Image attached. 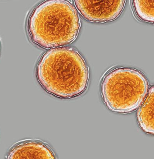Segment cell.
<instances>
[{
	"label": "cell",
	"instance_id": "1",
	"mask_svg": "<svg viewBox=\"0 0 154 159\" xmlns=\"http://www.w3.org/2000/svg\"><path fill=\"white\" fill-rule=\"evenodd\" d=\"M36 74L44 89L61 98L82 94L89 79L85 60L71 48H52L46 52L37 64Z\"/></svg>",
	"mask_w": 154,
	"mask_h": 159
},
{
	"label": "cell",
	"instance_id": "2",
	"mask_svg": "<svg viewBox=\"0 0 154 159\" xmlns=\"http://www.w3.org/2000/svg\"><path fill=\"white\" fill-rule=\"evenodd\" d=\"M80 27L77 11L67 0L44 1L34 9L28 23L32 41L45 48L72 43Z\"/></svg>",
	"mask_w": 154,
	"mask_h": 159
},
{
	"label": "cell",
	"instance_id": "3",
	"mask_svg": "<svg viewBox=\"0 0 154 159\" xmlns=\"http://www.w3.org/2000/svg\"><path fill=\"white\" fill-rule=\"evenodd\" d=\"M148 85L144 75L136 70L117 68L105 75L101 84L104 103L110 110L131 113L139 108L147 93Z\"/></svg>",
	"mask_w": 154,
	"mask_h": 159
},
{
	"label": "cell",
	"instance_id": "4",
	"mask_svg": "<svg viewBox=\"0 0 154 159\" xmlns=\"http://www.w3.org/2000/svg\"><path fill=\"white\" fill-rule=\"evenodd\" d=\"M126 0H74L78 11L85 19L105 23L116 20L124 9Z\"/></svg>",
	"mask_w": 154,
	"mask_h": 159
},
{
	"label": "cell",
	"instance_id": "5",
	"mask_svg": "<svg viewBox=\"0 0 154 159\" xmlns=\"http://www.w3.org/2000/svg\"><path fill=\"white\" fill-rule=\"evenodd\" d=\"M8 159H54L51 150L40 142H22L12 148Z\"/></svg>",
	"mask_w": 154,
	"mask_h": 159
},
{
	"label": "cell",
	"instance_id": "6",
	"mask_svg": "<svg viewBox=\"0 0 154 159\" xmlns=\"http://www.w3.org/2000/svg\"><path fill=\"white\" fill-rule=\"evenodd\" d=\"M137 117L143 131L154 135V86L150 88L143 103L137 112Z\"/></svg>",
	"mask_w": 154,
	"mask_h": 159
},
{
	"label": "cell",
	"instance_id": "7",
	"mask_svg": "<svg viewBox=\"0 0 154 159\" xmlns=\"http://www.w3.org/2000/svg\"><path fill=\"white\" fill-rule=\"evenodd\" d=\"M136 14L143 20L154 23V0H133Z\"/></svg>",
	"mask_w": 154,
	"mask_h": 159
}]
</instances>
